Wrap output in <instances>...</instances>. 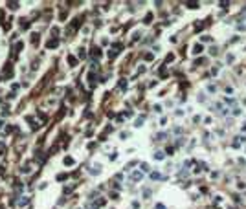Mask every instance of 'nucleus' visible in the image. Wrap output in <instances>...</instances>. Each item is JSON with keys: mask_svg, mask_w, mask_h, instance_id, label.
Returning a JSON list of instances; mask_svg holds the SVG:
<instances>
[{"mask_svg": "<svg viewBox=\"0 0 246 209\" xmlns=\"http://www.w3.org/2000/svg\"><path fill=\"white\" fill-rule=\"evenodd\" d=\"M243 141H246V138H243V136H237V138H235V141H233V147H239Z\"/></svg>", "mask_w": 246, "mask_h": 209, "instance_id": "f257e3e1", "label": "nucleus"}, {"mask_svg": "<svg viewBox=\"0 0 246 209\" xmlns=\"http://www.w3.org/2000/svg\"><path fill=\"white\" fill-rule=\"evenodd\" d=\"M202 44H195V48H193V53H202Z\"/></svg>", "mask_w": 246, "mask_h": 209, "instance_id": "f03ea898", "label": "nucleus"}, {"mask_svg": "<svg viewBox=\"0 0 246 209\" xmlns=\"http://www.w3.org/2000/svg\"><path fill=\"white\" fill-rule=\"evenodd\" d=\"M186 6H187V7H198V4H197V2H187Z\"/></svg>", "mask_w": 246, "mask_h": 209, "instance_id": "7ed1b4c3", "label": "nucleus"}, {"mask_svg": "<svg viewBox=\"0 0 246 209\" xmlns=\"http://www.w3.org/2000/svg\"><path fill=\"white\" fill-rule=\"evenodd\" d=\"M202 40H204V42H209V40H211V37H207V35H204V37H202Z\"/></svg>", "mask_w": 246, "mask_h": 209, "instance_id": "20e7f679", "label": "nucleus"}, {"mask_svg": "<svg viewBox=\"0 0 246 209\" xmlns=\"http://www.w3.org/2000/svg\"><path fill=\"white\" fill-rule=\"evenodd\" d=\"M243 130H246V123H244V125H243Z\"/></svg>", "mask_w": 246, "mask_h": 209, "instance_id": "39448f33", "label": "nucleus"}]
</instances>
